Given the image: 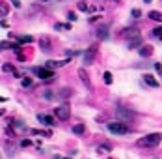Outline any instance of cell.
I'll return each mask as SVG.
<instances>
[{"instance_id":"6da1fadb","label":"cell","mask_w":162,"mask_h":159,"mask_svg":"<svg viewBox=\"0 0 162 159\" xmlns=\"http://www.w3.org/2000/svg\"><path fill=\"white\" fill-rule=\"evenodd\" d=\"M160 141H162L160 133H151V135H145V137H142V139H138L136 144L140 148H155V146L160 144Z\"/></svg>"},{"instance_id":"7a4b0ae2","label":"cell","mask_w":162,"mask_h":159,"mask_svg":"<svg viewBox=\"0 0 162 159\" xmlns=\"http://www.w3.org/2000/svg\"><path fill=\"white\" fill-rule=\"evenodd\" d=\"M106 127L112 135H129L131 133V127L127 124H123V122H108Z\"/></svg>"},{"instance_id":"3957f363","label":"cell","mask_w":162,"mask_h":159,"mask_svg":"<svg viewBox=\"0 0 162 159\" xmlns=\"http://www.w3.org/2000/svg\"><path fill=\"white\" fill-rule=\"evenodd\" d=\"M97 51H99V47H97V45H91V47L86 49V52H84V64H86V66H91V64L95 62Z\"/></svg>"},{"instance_id":"277c9868","label":"cell","mask_w":162,"mask_h":159,"mask_svg":"<svg viewBox=\"0 0 162 159\" xmlns=\"http://www.w3.org/2000/svg\"><path fill=\"white\" fill-rule=\"evenodd\" d=\"M54 114H56V118H60L62 122H65V120L71 118V107H67V105L56 107V109H54Z\"/></svg>"},{"instance_id":"5b68a950","label":"cell","mask_w":162,"mask_h":159,"mask_svg":"<svg viewBox=\"0 0 162 159\" xmlns=\"http://www.w3.org/2000/svg\"><path fill=\"white\" fill-rule=\"evenodd\" d=\"M32 71H34V73H36V75H37L41 81H49V79H52V77H54L52 69H49V68H34Z\"/></svg>"},{"instance_id":"8992f818","label":"cell","mask_w":162,"mask_h":159,"mask_svg":"<svg viewBox=\"0 0 162 159\" xmlns=\"http://www.w3.org/2000/svg\"><path fill=\"white\" fill-rule=\"evenodd\" d=\"M78 77H80V81L86 84V88H88V90H93V84H91V81H90V77H88V73H86L84 68L78 69Z\"/></svg>"},{"instance_id":"52a82bcc","label":"cell","mask_w":162,"mask_h":159,"mask_svg":"<svg viewBox=\"0 0 162 159\" xmlns=\"http://www.w3.org/2000/svg\"><path fill=\"white\" fill-rule=\"evenodd\" d=\"M116 114L119 116V118H123V120H131L132 116H134V112L127 111V109H123V107H117V109H116Z\"/></svg>"},{"instance_id":"ba28073f","label":"cell","mask_w":162,"mask_h":159,"mask_svg":"<svg viewBox=\"0 0 162 159\" xmlns=\"http://www.w3.org/2000/svg\"><path fill=\"white\" fill-rule=\"evenodd\" d=\"M108 30H110L108 25L99 26V28H97V38H99V39H108V36H110V34H108Z\"/></svg>"},{"instance_id":"9c48e42d","label":"cell","mask_w":162,"mask_h":159,"mask_svg":"<svg viewBox=\"0 0 162 159\" xmlns=\"http://www.w3.org/2000/svg\"><path fill=\"white\" fill-rule=\"evenodd\" d=\"M144 82L147 84V86H151V88H157L158 86V81L153 75H149V73H145V75H144Z\"/></svg>"},{"instance_id":"30bf717a","label":"cell","mask_w":162,"mask_h":159,"mask_svg":"<svg viewBox=\"0 0 162 159\" xmlns=\"http://www.w3.org/2000/svg\"><path fill=\"white\" fill-rule=\"evenodd\" d=\"M39 45H41V49L45 51V52H49V51L52 49V43H50V39H49L47 36H43V38L39 39Z\"/></svg>"},{"instance_id":"8fae6325","label":"cell","mask_w":162,"mask_h":159,"mask_svg":"<svg viewBox=\"0 0 162 159\" xmlns=\"http://www.w3.org/2000/svg\"><path fill=\"white\" fill-rule=\"evenodd\" d=\"M127 47H129V49H138V47H142V38L136 36V38H132V39H129Z\"/></svg>"},{"instance_id":"7c38bea8","label":"cell","mask_w":162,"mask_h":159,"mask_svg":"<svg viewBox=\"0 0 162 159\" xmlns=\"http://www.w3.org/2000/svg\"><path fill=\"white\" fill-rule=\"evenodd\" d=\"M37 120L45 125H54V118L52 116H47V114H37Z\"/></svg>"},{"instance_id":"4fadbf2b","label":"cell","mask_w":162,"mask_h":159,"mask_svg":"<svg viewBox=\"0 0 162 159\" xmlns=\"http://www.w3.org/2000/svg\"><path fill=\"white\" fill-rule=\"evenodd\" d=\"M123 36H125V38H131V39H132V38L140 36V32H138V28H134V26H132V28H125V30H123Z\"/></svg>"},{"instance_id":"5bb4252c","label":"cell","mask_w":162,"mask_h":159,"mask_svg":"<svg viewBox=\"0 0 162 159\" xmlns=\"http://www.w3.org/2000/svg\"><path fill=\"white\" fill-rule=\"evenodd\" d=\"M151 55H153V47H151V45H142V47H140V56H151Z\"/></svg>"},{"instance_id":"9a60e30c","label":"cell","mask_w":162,"mask_h":159,"mask_svg":"<svg viewBox=\"0 0 162 159\" xmlns=\"http://www.w3.org/2000/svg\"><path fill=\"white\" fill-rule=\"evenodd\" d=\"M2 71H4V73H13L15 77H19V71L15 69L13 64H4V66H2Z\"/></svg>"},{"instance_id":"2e32d148","label":"cell","mask_w":162,"mask_h":159,"mask_svg":"<svg viewBox=\"0 0 162 159\" xmlns=\"http://www.w3.org/2000/svg\"><path fill=\"white\" fill-rule=\"evenodd\" d=\"M67 62H71V60L65 58V60H60V62H47V68H49V69H52V68H62V66H65Z\"/></svg>"},{"instance_id":"e0dca14e","label":"cell","mask_w":162,"mask_h":159,"mask_svg":"<svg viewBox=\"0 0 162 159\" xmlns=\"http://www.w3.org/2000/svg\"><path fill=\"white\" fill-rule=\"evenodd\" d=\"M19 47V43H11V41H0V51H6V49H15Z\"/></svg>"},{"instance_id":"ac0fdd59","label":"cell","mask_w":162,"mask_h":159,"mask_svg":"<svg viewBox=\"0 0 162 159\" xmlns=\"http://www.w3.org/2000/svg\"><path fill=\"white\" fill-rule=\"evenodd\" d=\"M9 13V6L6 4V2H2V0H0V17H6Z\"/></svg>"},{"instance_id":"d6986e66","label":"cell","mask_w":162,"mask_h":159,"mask_svg":"<svg viewBox=\"0 0 162 159\" xmlns=\"http://www.w3.org/2000/svg\"><path fill=\"white\" fill-rule=\"evenodd\" d=\"M110 144H108V142H104V144H99V146H97V152H99V154H106V152H110Z\"/></svg>"},{"instance_id":"ffe728a7","label":"cell","mask_w":162,"mask_h":159,"mask_svg":"<svg viewBox=\"0 0 162 159\" xmlns=\"http://www.w3.org/2000/svg\"><path fill=\"white\" fill-rule=\"evenodd\" d=\"M103 81H104V84H112V82H114L112 73H110V71H104V73H103Z\"/></svg>"},{"instance_id":"44dd1931","label":"cell","mask_w":162,"mask_h":159,"mask_svg":"<svg viewBox=\"0 0 162 159\" xmlns=\"http://www.w3.org/2000/svg\"><path fill=\"white\" fill-rule=\"evenodd\" d=\"M84 131H86L84 124H77V125L73 127V133H75V135H84Z\"/></svg>"},{"instance_id":"7402d4cb","label":"cell","mask_w":162,"mask_h":159,"mask_svg":"<svg viewBox=\"0 0 162 159\" xmlns=\"http://www.w3.org/2000/svg\"><path fill=\"white\" fill-rule=\"evenodd\" d=\"M147 17L153 19V21H158V23H162V13H160V12H149Z\"/></svg>"},{"instance_id":"603a6c76","label":"cell","mask_w":162,"mask_h":159,"mask_svg":"<svg viewBox=\"0 0 162 159\" xmlns=\"http://www.w3.org/2000/svg\"><path fill=\"white\" fill-rule=\"evenodd\" d=\"M17 41H19V43H32V41H34V38H32V36H19Z\"/></svg>"},{"instance_id":"cb8c5ba5","label":"cell","mask_w":162,"mask_h":159,"mask_svg":"<svg viewBox=\"0 0 162 159\" xmlns=\"http://www.w3.org/2000/svg\"><path fill=\"white\" fill-rule=\"evenodd\" d=\"M77 8L80 9V12H90V8H91V6H90V4H86V2H78Z\"/></svg>"},{"instance_id":"d4e9b609","label":"cell","mask_w":162,"mask_h":159,"mask_svg":"<svg viewBox=\"0 0 162 159\" xmlns=\"http://www.w3.org/2000/svg\"><path fill=\"white\" fill-rule=\"evenodd\" d=\"M153 36H155L157 39H160V41H162V26H157V28L153 30Z\"/></svg>"},{"instance_id":"484cf974","label":"cell","mask_w":162,"mask_h":159,"mask_svg":"<svg viewBox=\"0 0 162 159\" xmlns=\"http://www.w3.org/2000/svg\"><path fill=\"white\" fill-rule=\"evenodd\" d=\"M21 84H23V88H28V86H32V79L30 77H24L23 81H21Z\"/></svg>"},{"instance_id":"4316f807","label":"cell","mask_w":162,"mask_h":159,"mask_svg":"<svg viewBox=\"0 0 162 159\" xmlns=\"http://www.w3.org/2000/svg\"><path fill=\"white\" fill-rule=\"evenodd\" d=\"M69 94H71V90H69V88H63V90L58 94V98H62V99H63V98H67Z\"/></svg>"},{"instance_id":"83f0119b","label":"cell","mask_w":162,"mask_h":159,"mask_svg":"<svg viewBox=\"0 0 162 159\" xmlns=\"http://www.w3.org/2000/svg\"><path fill=\"white\" fill-rule=\"evenodd\" d=\"M43 98H45V99H52V98H54L52 90H45V94H43Z\"/></svg>"},{"instance_id":"f1b7e54d","label":"cell","mask_w":162,"mask_h":159,"mask_svg":"<svg viewBox=\"0 0 162 159\" xmlns=\"http://www.w3.org/2000/svg\"><path fill=\"white\" fill-rule=\"evenodd\" d=\"M131 13H132V17H134V19H140V15H142V12H140L138 8H134V9H132Z\"/></svg>"},{"instance_id":"f546056e","label":"cell","mask_w":162,"mask_h":159,"mask_svg":"<svg viewBox=\"0 0 162 159\" xmlns=\"http://www.w3.org/2000/svg\"><path fill=\"white\" fill-rule=\"evenodd\" d=\"M67 19H69L71 23H73V21H77L78 17H77V13H75V12H69V13H67Z\"/></svg>"},{"instance_id":"4dcf8cb0","label":"cell","mask_w":162,"mask_h":159,"mask_svg":"<svg viewBox=\"0 0 162 159\" xmlns=\"http://www.w3.org/2000/svg\"><path fill=\"white\" fill-rule=\"evenodd\" d=\"M69 28H71V25H60V23L56 25V30H69Z\"/></svg>"},{"instance_id":"1f68e13d","label":"cell","mask_w":162,"mask_h":159,"mask_svg":"<svg viewBox=\"0 0 162 159\" xmlns=\"http://www.w3.org/2000/svg\"><path fill=\"white\" fill-rule=\"evenodd\" d=\"M32 144V141L30 139H23V141H21V146H23V148H28Z\"/></svg>"},{"instance_id":"d6a6232c","label":"cell","mask_w":162,"mask_h":159,"mask_svg":"<svg viewBox=\"0 0 162 159\" xmlns=\"http://www.w3.org/2000/svg\"><path fill=\"white\" fill-rule=\"evenodd\" d=\"M11 125H15V127H19V129H23L24 127V124L21 122V120H15V122H11Z\"/></svg>"},{"instance_id":"836d02e7","label":"cell","mask_w":162,"mask_h":159,"mask_svg":"<svg viewBox=\"0 0 162 159\" xmlns=\"http://www.w3.org/2000/svg\"><path fill=\"white\" fill-rule=\"evenodd\" d=\"M11 4H13L15 8H21V2H19V0H11Z\"/></svg>"},{"instance_id":"e575fe53","label":"cell","mask_w":162,"mask_h":159,"mask_svg":"<svg viewBox=\"0 0 162 159\" xmlns=\"http://www.w3.org/2000/svg\"><path fill=\"white\" fill-rule=\"evenodd\" d=\"M2 114H4V109H0V116H2Z\"/></svg>"},{"instance_id":"d590c367","label":"cell","mask_w":162,"mask_h":159,"mask_svg":"<svg viewBox=\"0 0 162 159\" xmlns=\"http://www.w3.org/2000/svg\"><path fill=\"white\" fill-rule=\"evenodd\" d=\"M144 2H145V4H149V2H151V0H144Z\"/></svg>"},{"instance_id":"8d00e7d4","label":"cell","mask_w":162,"mask_h":159,"mask_svg":"<svg viewBox=\"0 0 162 159\" xmlns=\"http://www.w3.org/2000/svg\"><path fill=\"white\" fill-rule=\"evenodd\" d=\"M45 2H50V0H45ZM56 2H58V0H56Z\"/></svg>"},{"instance_id":"74e56055","label":"cell","mask_w":162,"mask_h":159,"mask_svg":"<svg viewBox=\"0 0 162 159\" xmlns=\"http://www.w3.org/2000/svg\"><path fill=\"white\" fill-rule=\"evenodd\" d=\"M108 159H112V157H108Z\"/></svg>"},{"instance_id":"f35d334b","label":"cell","mask_w":162,"mask_h":159,"mask_svg":"<svg viewBox=\"0 0 162 159\" xmlns=\"http://www.w3.org/2000/svg\"><path fill=\"white\" fill-rule=\"evenodd\" d=\"M0 159H2V157H0Z\"/></svg>"}]
</instances>
